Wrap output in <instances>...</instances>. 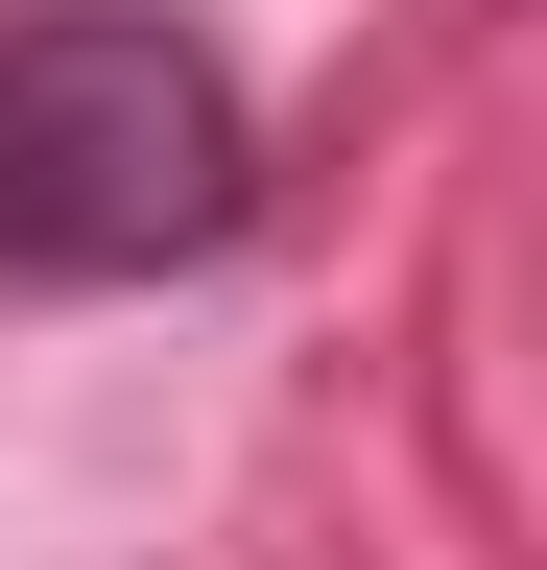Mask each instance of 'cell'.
<instances>
[{"label":"cell","instance_id":"6da1fadb","mask_svg":"<svg viewBox=\"0 0 547 570\" xmlns=\"http://www.w3.org/2000/svg\"><path fill=\"white\" fill-rule=\"evenodd\" d=\"M262 214V119L167 0H25L0 24V285H167Z\"/></svg>","mask_w":547,"mask_h":570}]
</instances>
